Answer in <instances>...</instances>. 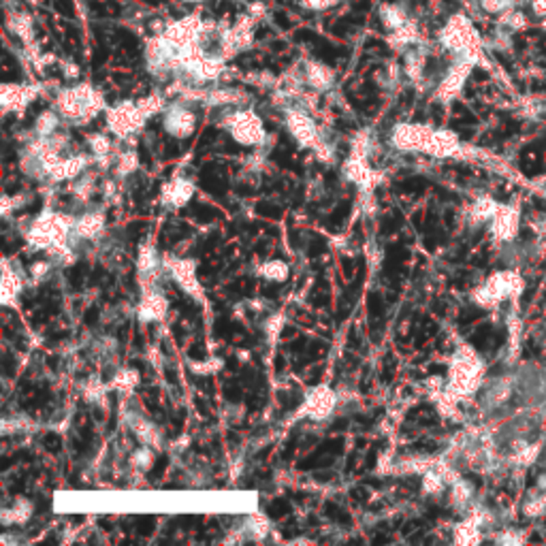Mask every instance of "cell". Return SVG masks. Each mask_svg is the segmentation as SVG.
<instances>
[{
    "mask_svg": "<svg viewBox=\"0 0 546 546\" xmlns=\"http://www.w3.org/2000/svg\"><path fill=\"white\" fill-rule=\"evenodd\" d=\"M154 461H156V450L149 448V446H143V444H139V448H135L128 456L130 468H133V472H137V474H147L151 468H154Z\"/></svg>",
    "mask_w": 546,
    "mask_h": 546,
    "instance_id": "cell-36",
    "label": "cell"
},
{
    "mask_svg": "<svg viewBox=\"0 0 546 546\" xmlns=\"http://www.w3.org/2000/svg\"><path fill=\"white\" fill-rule=\"evenodd\" d=\"M220 126L231 135V139L244 147H265L269 143V133L265 122L254 109L250 107H237L227 109L222 114Z\"/></svg>",
    "mask_w": 546,
    "mask_h": 546,
    "instance_id": "cell-5",
    "label": "cell"
},
{
    "mask_svg": "<svg viewBox=\"0 0 546 546\" xmlns=\"http://www.w3.org/2000/svg\"><path fill=\"white\" fill-rule=\"evenodd\" d=\"M222 361L220 359H216V357H209V359H205V361H192L188 367H190V371L194 376H213V374H218V371L222 369Z\"/></svg>",
    "mask_w": 546,
    "mask_h": 546,
    "instance_id": "cell-42",
    "label": "cell"
},
{
    "mask_svg": "<svg viewBox=\"0 0 546 546\" xmlns=\"http://www.w3.org/2000/svg\"><path fill=\"white\" fill-rule=\"evenodd\" d=\"M107 229V218L103 209H85L75 216L73 224V242H96Z\"/></svg>",
    "mask_w": 546,
    "mask_h": 546,
    "instance_id": "cell-22",
    "label": "cell"
},
{
    "mask_svg": "<svg viewBox=\"0 0 546 546\" xmlns=\"http://www.w3.org/2000/svg\"><path fill=\"white\" fill-rule=\"evenodd\" d=\"M54 107L64 122L75 124V126L90 124L94 118L107 112L105 94L88 81L62 88L54 98Z\"/></svg>",
    "mask_w": 546,
    "mask_h": 546,
    "instance_id": "cell-2",
    "label": "cell"
},
{
    "mask_svg": "<svg viewBox=\"0 0 546 546\" xmlns=\"http://www.w3.org/2000/svg\"><path fill=\"white\" fill-rule=\"evenodd\" d=\"M376 149V137H374V130L371 128H361L353 135L350 139V151L348 154H355V156H361V158H371Z\"/></svg>",
    "mask_w": 546,
    "mask_h": 546,
    "instance_id": "cell-33",
    "label": "cell"
},
{
    "mask_svg": "<svg viewBox=\"0 0 546 546\" xmlns=\"http://www.w3.org/2000/svg\"><path fill=\"white\" fill-rule=\"evenodd\" d=\"M342 3H344V0H301V5L305 9H310V11H326L331 7L342 5Z\"/></svg>",
    "mask_w": 546,
    "mask_h": 546,
    "instance_id": "cell-46",
    "label": "cell"
},
{
    "mask_svg": "<svg viewBox=\"0 0 546 546\" xmlns=\"http://www.w3.org/2000/svg\"><path fill=\"white\" fill-rule=\"evenodd\" d=\"M425 67H427V50L421 43V45H414L403 54V77L410 79V83H414L417 88H421L425 81Z\"/></svg>",
    "mask_w": 546,
    "mask_h": 546,
    "instance_id": "cell-25",
    "label": "cell"
},
{
    "mask_svg": "<svg viewBox=\"0 0 546 546\" xmlns=\"http://www.w3.org/2000/svg\"><path fill=\"white\" fill-rule=\"evenodd\" d=\"M401 75H403V69L399 67V64H395V62H390L388 67L378 75V81H380V85L382 88H386V90H392V88H397L399 85V81H401Z\"/></svg>",
    "mask_w": 546,
    "mask_h": 546,
    "instance_id": "cell-43",
    "label": "cell"
},
{
    "mask_svg": "<svg viewBox=\"0 0 546 546\" xmlns=\"http://www.w3.org/2000/svg\"><path fill=\"white\" fill-rule=\"evenodd\" d=\"M26 203H28L26 194H5L3 199H0V213H3V218H9L13 211L21 209Z\"/></svg>",
    "mask_w": 546,
    "mask_h": 546,
    "instance_id": "cell-44",
    "label": "cell"
},
{
    "mask_svg": "<svg viewBox=\"0 0 546 546\" xmlns=\"http://www.w3.org/2000/svg\"><path fill=\"white\" fill-rule=\"evenodd\" d=\"M24 286L26 273H19V267H15L9 258H3L0 263V303L5 308H15Z\"/></svg>",
    "mask_w": 546,
    "mask_h": 546,
    "instance_id": "cell-20",
    "label": "cell"
},
{
    "mask_svg": "<svg viewBox=\"0 0 546 546\" xmlns=\"http://www.w3.org/2000/svg\"><path fill=\"white\" fill-rule=\"evenodd\" d=\"M139 382H141V378L135 369L120 367L112 376V380H109V388H112L114 392H120V395H124V397H130L137 390Z\"/></svg>",
    "mask_w": 546,
    "mask_h": 546,
    "instance_id": "cell-31",
    "label": "cell"
},
{
    "mask_svg": "<svg viewBox=\"0 0 546 546\" xmlns=\"http://www.w3.org/2000/svg\"><path fill=\"white\" fill-rule=\"evenodd\" d=\"M96 182H98V169L96 167L94 169L90 167L85 173H81L77 180L71 182V188H69L73 201L79 205H88L90 199L94 196V192H96V188H98Z\"/></svg>",
    "mask_w": 546,
    "mask_h": 546,
    "instance_id": "cell-28",
    "label": "cell"
},
{
    "mask_svg": "<svg viewBox=\"0 0 546 546\" xmlns=\"http://www.w3.org/2000/svg\"><path fill=\"white\" fill-rule=\"evenodd\" d=\"M73 224L75 216L56 209H43L26 229L24 242L34 252H45L58 267L73 265L77 260L73 250Z\"/></svg>",
    "mask_w": 546,
    "mask_h": 546,
    "instance_id": "cell-1",
    "label": "cell"
},
{
    "mask_svg": "<svg viewBox=\"0 0 546 546\" xmlns=\"http://www.w3.org/2000/svg\"><path fill=\"white\" fill-rule=\"evenodd\" d=\"M62 116L56 112V107L52 105L50 109H43V112L36 116V120H34V124H32V130H30V135H34V137H52V135H56L58 130H60V126H62Z\"/></svg>",
    "mask_w": 546,
    "mask_h": 546,
    "instance_id": "cell-30",
    "label": "cell"
},
{
    "mask_svg": "<svg viewBox=\"0 0 546 546\" xmlns=\"http://www.w3.org/2000/svg\"><path fill=\"white\" fill-rule=\"evenodd\" d=\"M34 514V504L30 497L19 495L15 499H11V504L0 508V525L3 527H19L26 525V523L32 518Z\"/></svg>",
    "mask_w": 546,
    "mask_h": 546,
    "instance_id": "cell-24",
    "label": "cell"
},
{
    "mask_svg": "<svg viewBox=\"0 0 546 546\" xmlns=\"http://www.w3.org/2000/svg\"><path fill=\"white\" fill-rule=\"evenodd\" d=\"M282 114H284V126H286L288 135L297 141L299 147L312 149L324 162L335 160V147L324 137L322 128L316 124L308 109L301 105H291L286 109H282Z\"/></svg>",
    "mask_w": 546,
    "mask_h": 546,
    "instance_id": "cell-4",
    "label": "cell"
},
{
    "mask_svg": "<svg viewBox=\"0 0 546 546\" xmlns=\"http://www.w3.org/2000/svg\"><path fill=\"white\" fill-rule=\"evenodd\" d=\"M39 85L34 83H5L0 88V107L3 114H24L30 103L39 96Z\"/></svg>",
    "mask_w": 546,
    "mask_h": 546,
    "instance_id": "cell-18",
    "label": "cell"
},
{
    "mask_svg": "<svg viewBox=\"0 0 546 546\" xmlns=\"http://www.w3.org/2000/svg\"><path fill=\"white\" fill-rule=\"evenodd\" d=\"M54 267H56V265L52 263L50 258H39V260H34V263L28 267L26 277H28L30 284H41V282H45V280L50 277V273H52Z\"/></svg>",
    "mask_w": 546,
    "mask_h": 546,
    "instance_id": "cell-41",
    "label": "cell"
},
{
    "mask_svg": "<svg viewBox=\"0 0 546 546\" xmlns=\"http://www.w3.org/2000/svg\"><path fill=\"white\" fill-rule=\"evenodd\" d=\"M188 3H205V0H188Z\"/></svg>",
    "mask_w": 546,
    "mask_h": 546,
    "instance_id": "cell-49",
    "label": "cell"
},
{
    "mask_svg": "<svg viewBox=\"0 0 546 546\" xmlns=\"http://www.w3.org/2000/svg\"><path fill=\"white\" fill-rule=\"evenodd\" d=\"M299 73L303 77V83H305V88H308L310 92L314 94H324V92H331L333 90V85L337 81V75L335 71L329 67V64H324L320 60H303L299 64Z\"/></svg>",
    "mask_w": 546,
    "mask_h": 546,
    "instance_id": "cell-15",
    "label": "cell"
},
{
    "mask_svg": "<svg viewBox=\"0 0 546 546\" xmlns=\"http://www.w3.org/2000/svg\"><path fill=\"white\" fill-rule=\"evenodd\" d=\"M147 357H149V359H147L149 365H156V367L160 365V355H158L156 348H151V346H149V348H147Z\"/></svg>",
    "mask_w": 546,
    "mask_h": 546,
    "instance_id": "cell-48",
    "label": "cell"
},
{
    "mask_svg": "<svg viewBox=\"0 0 546 546\" xmlns=\"http://www.w3.org/2000/svg\"><path fill=\"white\" fill-rule=\"evenodd\" d=\"M480 5L489 13H508L518 5V0H480Z\"/></svg>",
    "mask_w": 546,
    "mask_h": 546,
    "instance_id": "cell-45",
    "label": "cell"
},
{
    "mask_svg": "<svg viewBox=\"0 0 546 546\" xmlns=\"http://www.w3.org/2000/svg\"><path fill=\"white\" fill-rule=\"evenodd\" d=\"M194 194H196V184L188 178L176 176L162 184L160 194H158V203L165 209H182L194 199Z\"/></svg>",
    "mask_w": 546,
    "mask_h": 546,
    "instance_id": "cell-19",
    "label": "cell"
},
{
    "mask_svg": "<svg viewBox=\"0 0 546 546\" xmlns=\"http://www.w3.org/2000/svg\"><path fill=\"white\" fill-rule=\"evenodd\" d=\"M162 130L173 137V139H190L196 133V124H199V118H196L194 109L188 105V101L184 98H176L171 101L165 112H162Z\"/></svg>",
    "mask_w": 546,
    "mask_h": 546,
    "instance_id": "cell-11",
    "label": "cell"
},
{
    "mask_svg": "<svg viewBox=\"0 0 546 546\" xmlns=\"http://www.w3.org/2000/svg\"><path fill=\"white\" fill-rule=\"evenodd\" d=\"M284 326H286V314L284 312H273L271 316H267L263 320V324H260V329H263V335L267 339L269 346H275L282 331H284Z\"/></svg>",
    "mask_w": 546,
    "mask_h": 546,
    "instance_id": "cell-38",
    "label": "cell"
},
{
    "mask_svg": "<svg viewBox=\"0 0 546 546\" xmlns=\"http://www.w3.org/2000/svg\"><path fill=\"white\" fill-rule=\"evenodd\" d=\"M196 258H188V256H176V254H165V271L167 275L176 282V286L186 293L190 299H194L196 303H205V291L203 284L199 280V273H196Z\"/></svg>",
    "mask_w": 546,
    "mask_h": 546,
    "instance_id": "cell-9",
    "label": "cell"
},
{
    "mask_svg": "<svg viewBox=\"0 0 546 546\" xmlns=\"http://www.w3.org/2000/svg\"><path fill=\"white\" fill-rule=\"evenodd\" d=\"M438 41L448 54L454 56V60H470L476 64L480 39L472 26V21L463 13H454L446 21L438 34Z\"/></svg>",
    "mask_w": 546,
    "mask_h": 546,
    "instance_id": "cell-6",
    "label": "cell"
},
{
    "mask_svg": "<svg viewBox=\"0 0 546 546\" xmlns=\"http://www.w3.org/2000/svg\"><path fill=\"white\" fill-rule=\"evenodd\" d=\"M271 534V521L265 512H250L237 523L224 542H265Z\"/></svg>",
    "mask_w": 546,
    "mask_h": 546,
    "instance_id": "cell-16",
    "label": "cell"
},
{
    "mask_svg": "<svg viewBox=\"0 0 546 546\" xmlns=\"http://www.w3.org/2000/svg\"><path fill=\"white\" fill-rule=\"evenodd\" d=\"M90 167H94V156L85 154V151H73V154H64L58 167L52 171L48 184H62V182H73L81 173H85Z\"/></svg>",
    "mask_w": 546,
    "mask_h": 546,
    "instance_id": "cell-21",
    "label": "cell"
},
{
    "mask_svg": "<svg viewBox=\"0 0 546 546\" xmlns=\"http://www.w3.org/2000/svg\"><path fill=\"white\" fill-rule=\"evenodd\" d=\"M483 374H485V365L474 353V348L470 346L456 348V353L452 355L448 365V380L444 384L442 395L452 403L470 399L480 388V384H483Z\"/></svg>",
    "mask_w": 546,
    "mask_h": 546,
    "instance_id": "cell-3",
    "label": "cell"
},
{
    "mask_svg": "<svg viewBox=\"0 0 546 546\" xmlns=\"http://www.w3.org/2000/svg\"><path fill=\"white\" fill-rule=\"evenodd\" d=\"M122 419H124V425L128 427V431L135 435L137 442L143 444V446H149V448H154L156 452L165 450V433L162 429L151 421L147 419L143 412L139 410H124L122 414Z\"/></svg>",
    "mask_w": 546,
    "mask_h": 546,
    "instance_id": "cell-12",
    "label": "cell"
},
{
    "mask_svg": "<svg viewBox=\"0 0 546 546\" xmlns=\"http://www.w3.org/2000/svg\"><path fill=\"white\" fill-rule=\"evenodd\" d=\"M109 390H112V388H109V382L105 384V382H101L98 378H90V380H85V382H83L81 395H83V399L88 401V403L101 406V403L107 399Z\"/></svg>",
    "mask_w": 546,
    "mask_h": 546,
    "instance_id": "cell-40",
    "label": "cell"
},
{
    "mask_svg": "<svg viewBox=\"0 0 546 546\" xmlns=\"http://www.w3.org/2000/svg\"><path fill=\"white\" fill-rule=\"evenodd\" d=\"M342 399L339 390H335L329 384H316L305 392L301 406L295 410L293 421H312V423H324L329 421L337 412Z\"/></svg>",
    "mask_w": 546,
    "mask_h": 546,
    "instance_id": "cell-7",
    "label": "cell"
},
{
    "mask_svg": "<svg viewBox=\"0 0 546 546\" xmlns=\"http://www.w3.org/2000/svg\"><path fill=\"white\" fill-rule=\"evenodd\" d=\"M250 96L237 88H211L203 94V105L218 107V109H231V107H244L248 105Z\"/></svg>",
    "mask_w": 546,
    "mask_h": 546,
    "instance_id": "cell-26",
    "label": "cell"
},
{
    "mask_svg": "<svg viewBox=\"0 0 546 546\" xmlns=\"http://www.w3.org/2000/svg\"><path fill=\"white\" fill-rule=\"evenodd\" d=\"M165 271V254L156 248V244L143 242L137 250V277L141 286L158 284V277Z\"/></svg>",
    "mask_w": 546,
    "mask_h": 546,
    "instance_id": "cell-17",
    "label": "cell"
},
{
    "mask_svg": "<svg viewBox=\"0 0 546 546\" xmlns=\"http://www.w3.org/2000/svg\"><path fill=\"white\" fill-rule=\"evenodd\" d=\"M256 275L271 282V284H282L291 277V267H288L286 260H282V258H269L256 267Z\"/></svg>",
    "mask_w": 546,
    "mask_h": 546,
    "instance_id": "cell-32",
    "label": "cell"
},
{
    "mask_svg": "<svg viewBox=\"0 0 546 546\" xmlns=\"http://www.w3.org/2000/svg\"><path fill=\"white\" fill-rule=\"evenodd\" d=\"M386 41H388V48L397 54H406L410 48L414 45H421V32H419V26L414 24V19H410L408 24H403L401 28L392 30V32H386Z\"/></svg>",
    "mask_w": 546,
    "mask_h": 546,
    "instance_id": "cell-27",
    "label": "cell"
},
{
    "mask_svg": "<svg viewBox=\"0 0 546 546\" xmlns=\"http://www.w3.org/2000/svg\"><path fill=\"white\" fill-rule=\"evenodd\" d=\"M472 67H474V62H470V60H454L450 64V69L446 71V75L442 77V81L438 83V88H435V92H433L435 101L448 105L450 101H454L459 94H461L463 85L472 73Z\"/></svg>",
    "mask_w": 546,
    "mask_h": 546,
    "instance_id": "cell-14",
    "label": "cell"
},
{
    "mask_svg": "<svg viewBox=\"0 0 546 546\" xmlns=\"http://www.w3.org/2000/svg\"><path fill=\"white\" fill-rule=\"evenodd\" d=\"M141 299L137 303V320L143 324L162 322L169 314V299L158 284L141 286Z\"/></svg>",
    "mask_w": 546,
    "mask_h": 546,
    "instance_id": "cell-13",
    "label": "cell"
},
{
    "mask_svg": "<svg viewBox=\"0 0 546 546\" xmlns=\"http://www.w3.org/2000/svg\"><path fill=\"white\" fill-rule=\"evenodd\" d=\"M433 128L419 122H397L390 128L388 143L392 149L403 154H425Z\"/></svg>",
    "mask_w": 546,
    "mask_h": 546,
    "instance_id": "cell-10",
    "label": "cell"
},
{
    "mask_svg": "<svg viewBox=\"0 0 546 546\" xmlns=\"http://www.w3.org/2000/svg\"><path fill=\"white\" fill-rule=\"evenodd\" d=\"M9 30L19 39L24 41L26 45H32V39H34V26H32V17L26 15V13H15L9 17Z\"/></svg>",
    "mask_w": 546,
    "mask_h": 546,
    "instance_id": "cell-35",
    "label": "cell"
},
{
    "mask_svg": "<svg viewBox=\"0 0 546 546\" xmlns=\"http://www.w3.org/2000/svg\"><path fill=\"white\" fill-rule=\"evenodd\" d=\"M378 17H380L386 32H392V30L401 28L403 24H408V21L412 19L410 11L403 5H399V3H382L380 9H378Z\"/></svg>",
    "mask_w": 546,
    "mask_h": 546,
    "instance_id": "cell-29",
    "label": "cell"
},
{
    "mask_svg": "<svg viewBox=\"0 0 546 546\" xmlns=\"http://www.w3.org/2000/svg\"><path fill=\"white\" fill-rule=\"evenodd\" d=\"M137 169H139V156H137V151L126 149V151H120V154H116L114 171H116V178L118 180H124L128 176H133Z\"/></svg>",
    "mask_w": 546,
    "mask_h": 546,
    "instance_id": "cell-39",
    "label": "cell"
},
{
    "mask_svg": "<svg viewBox=\"0 0 546 546\" xmlns=\"http://www.w3.org/2000/svg\"><path fill=\"white\" fill-rule=\"evenodd\" d=\"M461 151V141L448 128H433L425 154L431 158H450Z\"/></svg>",
    "mask_w": 546,
    "mask_h": 546,
    "instance_id": "cell-23",
    "label": "cell"
},
{
    "mask_svg": "<svg viewBox=\"0 0 546 546\" xmlns=\"http://www.w3.org/2000/svg\"><path fill=\"white\" fill-rule=\"evenodd\" d=\"M62 71H64V75H67V79H77L79 77V67H77V64H73V62H64Z\"/></svg>",
    "mask_w": 546,
    "mask_h": 546,
    "instance_id": "cell-47",
    "label": "cell"
},
{
    "mask_svg": "<svg viewBox=\"0 0 546 546\" xmlns=\"http://www.w3.org/2000/svg\"><path fill=\"white\" fill-rule=\"evenodd\" d=\"M472 495H474V487L472 483H468V480H463L461 476H459L454 483L450 485V504L459 510H465L468 504L472 501Z\"/></svg>",
    "mask_w": 546,
    "mask_h": 546,
    "instance_id": "cell-37",
    "label": "cell"
},
{
    "mask_svg": "<svg viewBox=\"0 0 546 546\" xmlns=\"http://www.w3.org/2000/svg\"><path fill=\"white\" fill-rule=\"evenodd\" d=\"M105 124L114 137H118L120 141H126L141 133L147 124V118L141 112L137 101H122L114 107H107Z\"/></svg>",
    "mask_w": 546,
    "mask_h": 546,
    "instance_id": "cell-8",
    "label": "cell"
},
{
    "mask_svg": "<svg viewBox=\"0 0 546 546\" xmlns=\"http://www.w3.org/2000/svg\"><path fill=\"white\" fill-rule=\"evenodd\" d=\"M36 431V423L26 417V414H13V417H5L3 425H0V433L3 438H9V435H19V433H30Z\"/></svg>",
    "mask_w": 546,
    "mask_h": 546,
    "instance_id": "cell-34",
    "label": "cell"
}]
</instances>
